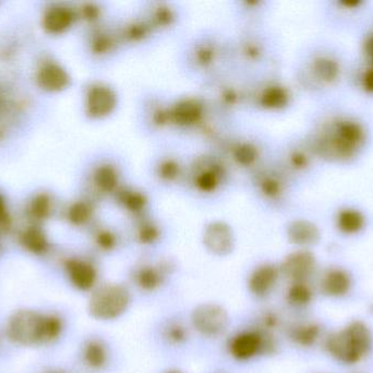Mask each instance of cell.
Returning a JSON list of instances; mask_svg holds the SVG:
<instances>
[{
  "label": "cell",
  "instance_id": "obj_1",
  "mask_svg": "<svg viewBox=\"0 0 373 373\" xmlns=\"http://www.w3.org/2000/svg\"><path fill=\"white\" fill-rule=\"evenodd\" d=\"M64 330V321L56 314H43L33 310H20L10 316L7 335L21 346L50 344L58 340Z\"/></svg>",
  "mask_w": 373,
  "mask_h": 373
},
{
  "label": "cell",
  "instance_id": "obj_2",
  "mask_svg": "<svg viewBox=\"0 0 373 373\" xmlns=\"http://www.w3.org/2000/svg\"><path fill=\"white\" fill-rule=\"evenodd\" d=\"M372 346L370 330L362 322H352L326 340L328 354L343 364H354L364 358Z\"/></svg>",
  "mask_w": 373,
  "mask_h": 373
},
{
  "label": "cell",
  "instance_id": "obj_3",
  "mask_svg": "<svg viewBox=\"0 0 373 373\" xmlns=\"http://www.w3.org/2000/svg\"><path fill=\"white\" fill-rule=\"evenodd\" d=\"M131 305L130 291L121 283H106L96 288L89 300L88 310L97 321H115Z\"/></svg>",
  "mask_w": 373,
  "mask_h": 373
},
{
  "label": "cell",
  "instance_id": "obj_4",
  "mask_svg": "<svg viewBox=\"0 0 373 373\" xmlns=\"http://www.w3.org/2000/svg\"><path fill=\"white\" fill-rule=\"evenodd\" d=\"M364 131L360 124L350 119L336 121L321 141L322 153L331 157L352 158L364 144Z\"/></svg>",
  "mask_w": 373,
  "mask_h": 373
},
{
  "label": "cell",
  "instance_id": "obj_5",
  "mask_svg": "<svg viewBox=\"0 0 373 373\" xmlns=\"http://www.w3.org/2000/svg\"><path fill=\"white\" fill-rule=\"evenodd\" d=\"M277 348L274 338L265 330H245L228 342L229 355L238 362H247L257 355L272 354Z\"/></svg>",
  "mask_w": 373,
  "mask_h": 373
},
{
  "label": "cell",
  "instance_id": "obj_6",
  "mask_svg": "<svg viewBox=\"0 0 373 373\" xmlns=\"http://www.w3.org/2000/svg\"><path fill=\"white\" fill-rule=\"evenodd\" d=\"M191 323L194 330L206 337H218L228 328L229 316L218 303H202L192 311Z\"/></svg>",
  "mask_w": 373,
  "mask_h": 373
},
{
  "label": "cell",
  "instance_id": "obj_7",
  "mask_svg": "<svg viewBox=\"0 0 373 373\" xmlns=\"http://www.w3.org/2000/svg\"><path fill=\"white\" fill-rule=\"evenodd\" d=\"M65 271L71 285L80 291H90L96 286L99 273L90 261L81 259H67Z\"/></svg>",
  "mask_w": 373,
  "mask_h": 373
},
{
  "label": "cell",
  "instance_id": "obj_8",
  "mask_svg": "<svg viewBox=\"0 0 373 373\" xmlns=\"http://www.w3.org/2000/svg\"><path fill=\"white\" fill-rule=\"evenodd\" d=\"M316 259L308 251H297L286 257L282 264L281 271L293 283H305L313 273Z\"/></svg>",
  "mask_w": 373,
  "mask_h": 373
},
{
  "label": "cell",
  "instance_id": "obj_9",
  "mask_svg": "<svg viewBox=\"0 0 373 373\" xmlns=\"http://www.w3.org/2000/svg\"><path fill=\"white\" fill-rule=\"evenodd\" d=\"M279 267L273 264H263L257 266L248 279V289L255 297H267L274 289L279 281Z\"/></svg>",
  "mask_w": 373,
  "mask_h": 373
},
{
  "label": "cell",
  "instance_id": "obj_10",
  "mask_svg": "<svg viewBox=\"0 0 373 373\" xmlns=\"http://www.w3.org/2000/svg\"><path fill=\"white\" fill-rule=\"evenodd\" d=\"M172 266L168 264L142 265L133 273V281L135 285L147 293H153L165 283L167 276L172 271Z\"/></svg>",
  "mask_w": 373,
  "mask_h": 373
},
{
  "label": "cell",
  "instance_id": "obj_11",
  "mask_svg": "<svg viewBox=\"0 0 373 373\" xmlns=\"http://www.w3.org/2000/svg\"><path fill=\"white\" fill-rule=\"evenodd\" d=\"M204 244L212 254L226 256L234 247L232 231L226 225L212 224L204 233Z\"/></svg>",
  "mask_w": 373,
  "mask_h": 373
},
{
  "label": "cell",
  "instance_id": "obj_12",
  "mask_svg": "<svg viewBox=\"0 0 373 373\" xmlns=\"http://www.w3.org/2000/svg\"><path fill=\"white\" fill-rule=\"evenodd\" d=\"M116 104V97L106 87H93L87 97V107L92 117H103L111 112Z\"/></svg>",
  "mask_w": 373,
  "mask_h": 373
},
{
  "label": "cell",
  "instance_id": "obj_13",
  "mask_svg": "<svg viewBox=\"0 0 373 373\" xmlns=\"http://www.w3.org/2000/svg\"><path fill=\"white\" fill-rule=\"evenodd\" d=\"M352 281L346 271L342 269L328 271L321 281V289L323 293L330 297H342L350 291Z\"/></svg>",
  "mask_w": 373,
  "mask_h": 373
},
{
  "label": "cell",
  "instance_id": "obj_14",
  "mask_svg": "<svg viewBox=\"0 0 373 373\" xmlns=\"http://www.w3.org/2000/svg\"><path fill=\"white\" fill-rule=\"evenodd\" d=\"M287 234L291 243L300 247L316 244L320 239V231L317 226L306 220L293 222L289 226Z\"/></svg>",
  "mask_w": 373,
  "mask_h": 373
},
{
  "label": "cell",
  "instance_id": "obj_15",
  "mask_svg": "<svg viewBox=\"0 0 373 373\" xmlns=\"http://www.w3.org/2000/svg\"><path fill=\"white\" fill-rule=\"evenodd\" d=\"M83 362L93 370H102L108 362V350L102 340H89L82 350Z\"/></svg>",
  "mask_w": 373,
  "mask_h": 373
},
{
  "label": "cell",
  "instance_id": "obj_16",
  "mask_svg": "<svg viewBox=\"0 0 373 373\" xmlns=\"http://www.w3.org/2000/svg\"><path fill=\"white\" fill-rule=\"evenodd\" d=\"M38 80L46 90L58 91L68 86L69 76L58 65L48 64L40 69Z\"/></svg>",
  "mask_w": 373,
  "mask_h": 373
},
{
  "label": "cell",
  "instance_id": "obj_17",
  "mask_svg": "<svg viewBox=\"0 0 373 373\" xmlns=\"http://www.w3.org/2000/svg\"><path fill=\"white\" fill-rule=\"evenodd\" d=\"M74 20V13L68 8L52 7L44 15V26L52 33L64 31Z\"/></svg>",
  "mask_w": 373,
  "mask_h": 373
},
{
  "label": "cell",
  "instance_id": "obj_18",
  "mask_svg": "<svg viewBox=\"0 0 373 373\" xmlns=\"http://www.w3.org/2000/svg\"><path fill=\"white\" fill-rule=\"evenodd\" d=\"M321 333V328L318 324L308 323L295 326L289 332V337L300 346H311L317 342Z\"/></svg>",
  "mask_w": 373,
  "mask_h": 373
},
{
  "label": "cell",
  "instance_id": "obj_19",
  "mask_svg": "<svg viewBox=\"0 0 373 373\" xmlns=\"http://www.w3.org/2000/svg\"><path fill=\"white\" fill-rule=\"evenodd\" d=\"M364 226L362 212L356 210H344L338 216V227L342 232L352 234L360 232Z\"/></svg>",
  "mask_w": 373,
  "mask_h": 373
},
{
  "label": "cell",
  "instance_id": "obj_20",
  "mask_svg": "<svg viewBox=\"0 0 373 373\" xmlns=\"http://www.w3.org/2000/svg\"><path fill=\"white\" fill-rule=\"evenodd\" d=\"M21 243L28 252L33 254H43L48 247L45 234L38 228H30L24 231L21 237Z\"/></svg>",
  "mask_w": 373,
  "mask_h": 373
},
{
  "label": "cell",
  "instance_id": "obj_21",
  "mask_svg": "<svg viewBox=\"0 0 373 373\" xmlns=\"http://www.w3.org/2000/svg\"><path fill=\"white\" fill-rule=\"evenodd\" d=\"M313 72L320 80L333 82L340 74V66L332 58H320L314 60Z\"/></svg>",
  "mask_w": 373,
  "mask_h": 373
},
{
  "label": "cell",
  "instance_id": "obj_22",
  "mask_svg": "<svg viewBox=\"0 0 373 373\" xmlns=\"http://www.w3.org/2000/svg\"><path fill=\"white\" fill-rule=\"evenodd\" d=\"M312 295L311 289L306 283H293L291 287L287 290V301L291 306L295 307H305L311 302Z\"/></svg>",
  "mask_w": 373,
  "mask_h": 373
},
{
  "label": "cell",
  "instance_id": "obj_23",
  "mask_svg": "<svg viewBox=\"0 0 373 373\" xmlns=\"http://www.w3.org/2000/svg\"><path fill=\"white\" fill-rule=\"evenodd\" d=\"M201 115L199 104L192 101L180 103L173 113V117L180 124H192L198 121Z\"/></svg>",
  "mask_w": 373,
  "mask_h": 373
},
{
  "label": "cell",
  "instance_id": "obj_24",
  "mask_svg": "<svg viewBox=\"0 0 373 373\" xmlns=\"http://www.w3.org/2000/svg\"><path fill=\"white\" fill-rule=\"evenodd\" d=\"M262 102L265 107L279 109V107H285L289 102V93L281 87H272L267 89L263 94Z\"/></svg>",
  "mask_w": 373,
  "mask_h": 373
},
{
  "label": "cell",
  "instance_id": "obj_25",
  "mask_svg": "<svg viewBox=\"0 0 373 373\" xmlns=\"http://www.w3.org/2000/svg\"><path fill=\"white\" fill-rule=\"evenodd\" d=\"M95 181L97 185L104 190H111L117 183V175L111 167L99 168L95 174Z\"/></svg>",
  "mask_w": 373,
  "mask_h": 373
},
{
  "label": "cell",
  "instance_id": "obj_26",
  "mask_svg": "<svg viewBox=\"0 0 373 373\" xmlns=\"http://www.w3.org/2000/svg\"><path fill=\"white\" fill-rule=\"evenodd\" d=\"M168 342L173 345H182L188 340V330L182 324H170L165 332Z\"/></svg>",
  "mask_w": 373,
  "mask_h": 373
},
{
  "label": "cell",
  "instance_id": "obj_27",
  "mask_svg": "<svg viewBox=\"0 0 373 373\" xmlns=\"http://www.w3.org/2000/svg\"><path fill=\"white\" fill-rule=\"evenodd\" d=\"M69 220L74 225H83L90 219L91 208L88 205L79 202L71 207L68 212Z\"/></svg>",
  "mask_w": 373,
  "mask_h": 373
},
{
  "label": "cell",
  "instance_id": "obj_28",
  "mask_svg": "<svg viewBox=\"0 0 373 373\" xmlns=\"http://www.w3.org/2000/svg\"><path fill=\"white\" fill-rule=\"evenodd\" d=\"M95 242L101 250L108 252V251L113 250L116 247L117 239L116 236L111 231L103 230L97 233Z\"/></svg>",
  "mask_w": 373,
  "mask_h": 373
},
{
  "label": "cell",
  "instance_id": "obj_29",
  "mask_svg": "<svg viewBox=\"0 0 373 373\" xmlns=\"http://www.w3.org/2000/svg\"><path fill=\"white\" fill-rule=\"evenodd\" d=\"M32 214L36 218H45L50 212V200L46 195H40L33 200L31 207Z\"/></svg>",
  "mask_w": 373,
  "mask_h": 373
},
{
  "label": "cell",
  "instance_id": "obj_30",
  "mask_svg": "<svg viewBox=\"0 0 373 373\" xmlns=\"http://www.w3.org/2000/svg\"><path fill=\"white\" fill-rule=\"evenodd\" d=\"M160 237L159 229L152 225H145L138 231V240L143 244H152Z\"/></svg>",
  "mask_w": 373,
  "mask_h": 373
},
{
  "label": "cell",
  "instance_id": "obj_31",
  "mask_svg": "<svg viewBox=\"0 0 373 373\" xmlns=\"http://www.w3.org/2000/svg\"><path fill=\"white\" fill-rule=\"evenodd\" d=\"M236 158L241 163H250L255 160V150L250 146H243V147L238 148V150H237Z\"/></svg>",
  "mask_w": 373,
  "mask_h": 373
},
{
  "label": "cell",
  "instance_id": "obj_32",
  "mask_svg": "<svg viewBox=\"0 0 373 373\" xmlns=\"http://www.w3.org/2000/svg\"><path fill=\"white\" fill-rule=\"evenodd\" d=\"M279 325V318L273 312H267L261 319V330L271 333V330H275Z\"/></svg>",
  "mask_w": 373,
  "mask_h": 373
},
{
  "label": "cell",
  "instance_id": "obj_33",
  "mask_svg": "<svg viewBox=\"0 0 373 373\" xmlns=\"http://www.w3.org/2000/svg\"><path fill=\"white\" fill-rule=\"evenodd\" d=\"M216 176L212 172H206L198 178V185L204 190H213L216 185Z\"/></svg>",
  "mask_w": 373,
  "mask_h": 373
},
{
  "label": "cell",
  "instance_id": "obj_34",
  "mask_svg": "<svg viewBox=\"0 0 373 373\" xmlns=\"http://www.w3.org/2000/svg\"><path fill=\"white\" fill-rule=\"evenodd\" d=\"M263 192L269 196L279 195L281 192V185L279 182L275 181L273 178H269L265 183L262 184Z\"/></svg>",
  "mask_w": 373,
  "mask_h": 373
},
{
  "label": "cell",
  "instance_id": "obj_35",
  "mask_svg": "<svg viewBox=\"0 0 373 373\" xmlns=\"http://www.w3.org/2000/svg\"><path fill=\"white\" fill-rule=\"evenodd\" d=\"M126 202H127V207L129 210H133V212H139L145 204V200L142 198V196L133 194V195H129L126 198Z\"/></svg>",
  "mask_w": 373,
  "mask_h": 373
},
{
  "label": "cell",
  "instance_id": "obj_36",
  "mask_svg": "<svg viewBox=\"0 0 373 373\" xmlns=\"http://www.w3.org/2000/svg\"><path fill=\"white\" fill-rule=\"evenodd\" d=\"M178 173V168L173 162H166L163 164V167L161 168V174L163 178L172 180V178H176Z\"/></svg>",
  "mask_w": 373,
  "mask_h": 373
},
{
  "label": "cell",
  "instance_id": "obj_37",
  "mask_svg": "<svg viewBox=\"0 0 373 373\" xmlns=\"http://www.w3.org/2000/svg\"><path fill=\"white\" fill-rule=\"evenodd\" d=\"M362 87L368 92H373V67L369 68L362 77Z\"/></svg>",
  "mask_w": 373,
  "mask_h": 373
},
{
  "label": "cell",
  "instance_id": "obj_38",
  "mask_svg": "<svg viewBox=\"0 0 373 373\" xmlns=\"http://www.w3.org/2000/svg\"><path fill=\"white\" fill-rule=\"evenodd\" d=\"M291 162H293L294 167L300 169V168H305L307 166L308 159L304 153H295L291 156Z\"/></svg>",
  "mask_w": 373,
  "mask_h": 373
},
{
  "label": "cell",
  "instance_id": "obj_39",
  "mask_svg": "<svg viewBox=\"0 0 373 373\" xmlns=\"http://www.w3.org/2000/svg\"><path fill=\"white\" fill-rule=\"evenodd\" d=\"M0 225L1 226L7 225V212H6L5 205L1 198H0Z\"/></svg>",
  "mask_w": 373,
  "mask_h": 373
},
{
  "label": "cell",
  "instance_id": "obj_40",
  "mask_svg": "<svg viewBox=\"0 0 373 373\" xmlns=\"http://www.w3.org/2000/svg\"><path fill=\"white\" fill-rule=\"evenodd\" d=\"M366 52L367 54H368L369 56H370V58L373 60V36H371V38L367 40Z\"/></svg>",
  "mask_w": 373,
  "mask_h": 373
},
{
  "label": "cell",
  "instance_id": "obj_41",
  "mask_svg": "<svg viewBox=\"0 0 373 373\" xmlns=\"http://www.w3.org/2000/svg\"><path fill=\"white\" fill-rule=\"evenodd\" d=\"M342 4L346 7H356V6L360 5V1L358 0H345V1H342Z\"/></svg>",
  "mask_w": 373,
  "mask_h": 373
},
{
  "label": "cell",
  "instance_id": "obj_42",
  "mask_svg": "<svg viewBox=\"0 0 373 373\" xmlns=\"http://www.w3.org/2000/svg\"><path fill=\"white\" fill-rule=\"evenodd\" d=\"M166 373H182V372H179V371H168V372H166Z\"/></svg>",
  "mask_w": 373,
  "mask_h": 373
}]
</instances>
